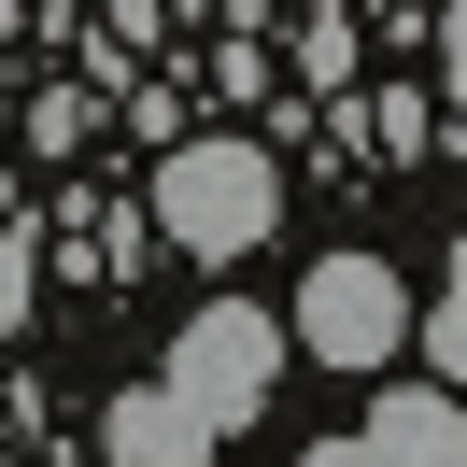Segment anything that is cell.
Returning a JSON list of instances; mask_svg holds the SVG:
<instances>
[{
  "mask_svg": "<svg viewBox=\"0 0 467 467\" xmlns=\"http://www.w3.org/2000/svg\"><path fill=\"white\" fill-rule=\"evenodd\" d=\"M156 227H171L184 255H255V241L284 227L269 142H171L156 156Z\"/></svg>",
  "mask_w": 467,
  "mask_h": 467,
  "instance_id": "1",
  "label": "cell"
},
{
  "mask_svg": "<svg viewBox=\"0 0 467 467\" xmlns=\"http://www.w3.org/2000/svg\"><path fill=\"white\" fill-rule=\"evenodd\" d=\"M425 340V312H410V284L382 255H312V284H297V354L312 368H397V354Z\"/></svg>",
  "mask_w": 467,
  "mask_h": 467,
  "instance_id": "2",
  "label": "cell"
},
{
  "mask_svg": "<svg viewBox=\"0 0 467 467\" xmlns=\"http://www.w3.org/2000/svg\"><path fill=\"white\" fill-rule=\"evenodd\" d=\"M284 340H297V326H269L255 297H213V312H184L171 382L213 410V425H255V410H269V382H284Z\"/></svg>",
  "mask_w": 467,
  "mask_h": 467,
  "instance_id": "3",
  "label": "cell"
},
{
  "mask_svg": "<svg viewBox=\"0 0 467 467\" xmlns=\"http://www.w3.org/2000/svg\"><path fill=\"white\" fill-rule=\"evenodd\" d=\"M213 439H227V425H213V410L184 397L171 368H156V382H128V397L99 410V453H114V467H213Z\"/></svg>",
  "mask_w": 467,
  "mask_h": 467,
  "instance_id": "4",
  "label": "cell"
},
{
  "mask_svg": "<svg viewBox=\"0 0 467 467\" xmlns=\"http://www.w3.org/2000/svg\"><path fill=\"white\" fill-rule=\"evenodd\" d=\"M368 439H382L397 467H467V410H453V382H382Z\"/></svg>",
  "mask_w": 467,
  "mask_h": 467,
  "instance_id": "5",
  "label": "cell"
},
{
  "mask_svg": "<svg viewBox=\"0 0 467 467\" xmlns=\"http://www.w3.org/2000/svg\"><path fill=\"white\" fill-rule=\"evenodd\" d=\"M425 128H439V99H425V86H382L368 114H354V142H368V156H425Z\"/></svg>",
  "mask_w": 467,
  "mask_h": 467,
  "instance_id": "6",
  "label": "cell"
},
{
  "mask_svg": "<svg viewBox=\"0 0 467 467\" xmlns=\"http://www.w3.org/2000/svg\"><path fill=\"white\" fill-rule=\"evenodd\" d=\"M425 368L467 382V241H453V284H439V312H425Z\"/></svg>",
  "mask_w": 467,
  "mask_h": 467,
  "instance_id": "7",
  "label": "cell"
},
{
  "mask_svg": "<svg viewBox=\"0 0 467 467\" xmlns=\"http://www.w3.org/2000/svg\"><path fill=\"white\" fill-rule=\"evenodd\" d=\"M297 71H312V86H354V29L340 15H297Z\"/></svg>",
  "mask_w": 467,
  "mask_h": 467,
  "instance_id": "8",
  "label": "cell"
},
{
  "mask_svg": "<svg viewBox=\"0 0 467 467\" xmlns=\"http://www.w3.org/2000/svg\"><path fill=\"white\" fill-rule=\"evenodd\" d=\"M439 86L467 99V0H439Z\"/></svg>",
  "mask_w": 467,
  "mask_h": 467,
  "instance_id": "9",
  "label": "cell"
},
{
  "mask_svg": "<svg viewBox=\"0 0 467 467\" xmlns=\"http://www.w3.org/2000/svg\"><path fill=\"white\" fill-rule=\"evenodd\" d=\"M0 326H29V241H0Z\"/></svg>",
  "mask_w": 467,
  "mask_h": 467,
  "instance_id": "10",
  "label": "cell"
},
{
  "mask_svg": "<svg viewBox=\"0 0 467 467\" xmlns=\"http://www.w3.org/2000/svg\"><path fill=\"white\" fill-rule=\"evenodd\" d=\"M297 467H397V453H382V439L354 425V439H326V453H297Z\"/></svg>",
  "mask_w": 467,
  "mask_h": 467,
  "instance_id": "11",
  "label": "cell"
},
{
  "mask_svg": "<svg viewBox=\"0 0 467 467\" xmlns=\"http://www.w3.org/2000/svg\"><path fill=\"white\" fill-rule=\"evenodd\" d=\"M213 15H227V29H255V15H269V0H213Z\"/></svg>",
  "mask_w": 467,
  "mask_h": 467,
  "instance_id": "12",
  "label": "cell"
}]
</instances>
